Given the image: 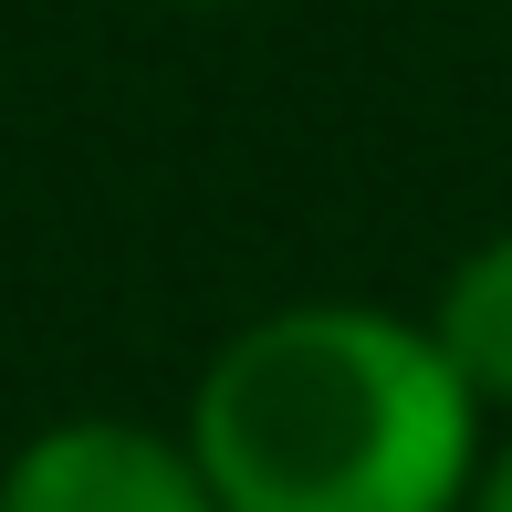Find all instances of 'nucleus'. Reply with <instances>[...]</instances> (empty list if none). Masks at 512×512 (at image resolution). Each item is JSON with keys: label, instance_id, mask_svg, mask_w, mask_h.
I'll list each match as a JSON object with an SVG mask.
<instances>
[{"label": "nucleus", "instance_id": "nucleus-1", "mask_svg": "<svg viewBox=\"0 0 512 512\" xmlns=\"http://www.w3.org/2000/svg\"><path fill=\"white\" fill-rule=\"evenodd\" d=\"M471 408L439 335L314 304L220 345L189 460L220 512H450L471 481Z\"/></svg>", "mask_w": 512, "mask_h": 512}, {"label": "nucleus", "instance_id": "nucleus-3", "mask_svg": "<svg viewBox=\"0 0 512 512\" xmlns=\"http://www.w3.org/2000/svg\"><path fill=\"white\" fill-rule=\"evenodd\" d=\"M439 356L471 398H512V241H481L439 293Z\"/></svg>", "mask_w": 512, "mask_h": 512}, {"label": "nucleus", "instance_id": "nucleus-4", "mask_svg": "<svg viewBox=\"0 0 512 512\" xmlns=\"http://www.w3.org/2000/svg\"><path fill=\"white\" fill-rule=\"evenodd\" d=\"M481 512H512V460H502V481H492V492H481Z\"/></svg>", "mask_w": 512, "mask_h": 512}, {"label": "nucleus", "instance_id": "nucleus-2", "mask_svg": "<svg viewBox=\"0 0 512 512\" xmlns=\"http://www.w3.org/2000/svg\"><path fill=\"white\" fill-rule=\"evenodd\" d=\"M0 512H220L189 450H168L157 429L126 418H74L42 429L0 481Z\"/></svg>", "mask_w": 512, "mask_h": 512}]
</instances>
